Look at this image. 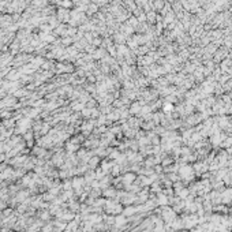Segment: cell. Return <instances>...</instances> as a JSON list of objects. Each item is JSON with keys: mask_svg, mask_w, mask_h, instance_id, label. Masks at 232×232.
Returning <instances> with one entry per match:
<instances>
[{"mask_svg": "<svg viewBox=\"0 0 232 232\" xmlns=\"http://www.w3.org/2000/svg\"><path fill=\"white\" fill-rule=\"evenodd\" d=\"M169 109H172V105H169V104H166V106H165V111H169Z\"/></svg>", "mask_w": 232, "mask_h": 232, "instance_id": "3", "label": "cell"}, {"mask_svg": "<svg viewBox=\"0 0 232 232\" xmlns=\"http://www.w3.org/2000/svg\"><path fill=\"white\" fill-rule=\"evenodd\" d=\"M97 10H98V5L97 4H90L89 8H87V12L93 14V12H97Z\"/></svg>", "mask_w": 232, "mask_h": 232, "instance_id": "2", "label": "cell"}, {"mask_svg": "<svg viewBox=\"0 0 232 232\" xmlns=\"http://www.w3.org/2000/svg\"><path fill=\"white\" fill-rule=\"evenodd\" d=\"M135 177H134V175H131V173H126L124 176H123V180H124V183H127V184H130V183H133L131 180H134Z\"/></svg>", "mask_w": 232, "mask_h": 232, "instance_id": "1", "label": "cell"}]
</instances>
